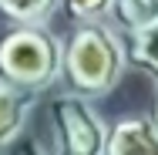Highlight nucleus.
Masks as SVG:
<instances>
[{"label": "nucleus", "instance_id": "0eeeda50", "mask_svg": "<svg viewBox=\"0 0 158 155\" xmlns=\"http://www.w3.org/2000/svg\"><path fill=\"white\" fill-rule=\"evenodd\" d=\"M61 10V0H0V17L7 24H47Z\"/></svg>", "mask_w": 158, "mask_h": 155}, {"label": "nucleus", "instance_id": "6e6552de", "mask_svg": "<svg viewBox=\"0 0 158 155\" xmlns=\"http://www.w3.org/2000/svg\"><path fill=\"white\" fill-rule=\"evenodd\" d=\"M61 10L71 24H81V20H108V10H111V0H61Z\"/></svg>", "mask_w": 158, "mask_h": 155}, {"label": "nucleus", "instance_id": "423d86ee", "mask_svg": "<svg viewBox=\"0 0 158 155\" xmlns=\"http://www.w3.org/2000/svg\"><path fill=\"white\" fill-rule=\"evenodd\" d=\"M108 24L118 34L148 31L158 24V0H111Z\"/></svg>", "mask_w": 158, "mask_h": 155}, {"label": "nucleus", "instance_id": "20e7f679", "mask_svg": "<svg viewBox=\"0 0 158 155\" xmlns=\"http://www.w3.org/2000/svg\"><path fill=\"white\" fill-rule=\"evenodd\" d=\"M104 155H158V125L152 115H121L108 125Z\"/></svg>", "mask_w": 158, "mask_h": 155}, {"label": "nucleus", "instance_id": "1a4fd4ad", "mask_svg": "<svg viewBox=\"0 0 158 155\" xmlns=\"http://www.w3.org/2000/svg\"><path fill=\"white\" fill-rule=\"evenodd\" d=\"M7 155H47L34 138H27V135H17L10 145H7Z\"/></svg>", "mask_w": 158, "mask_h": 155}, {"label": "nucleus", "instance_id": "f03ea898", "mask_svg": "<svg viewBox=\"0 0 158 155\" xmlns=\"http://www.w3.org/2000/svg\"><path fill=\"white\" fill-rule=\"evenodd\" d=\"M0 78L40 94L61 81V37L47 24H10L0 34Z\"/></svg>", "mask_w": 158, "mask_h": 155}, {"label": "nucleus", "instance_id": "f257e3e1", "mask_svg": "<svg viewBox=\"0 0 158 155\" xmlns=\"http://www.w3.org/2000/svg\"><path fill=\"white\" fill-rule=\"evenodd\" d=\"M125 64V41L108 20H81L61 41V81L81 98L114 91Z\"/></svg>", "mask_w": 158, "mask_h": 155}, {"label": "nucleus", "instance_id": "7ed1b4c3", "mask_svg": "<svg viewBox=\"0 0 158 155\" xmlns=\"http://www.w3.org/2000/svg\"><path fill=\"white\" fill-rule=\"evenodd\" d=\"M51 122L57 135V149L51 155H104L108 125L101 122L91 98L64 91L51 101Z\"/></svg>", "mask_w": 158, "mask_h": 155}, {"label": "nucleus", "instance_id": "39448f33", "mask_svg": "<svg viewBox=\"0 0 158 155\" xmlns=\"http://www.w3.org/2000/svg\"><path fill=\"white\" fill-rule=\"evenodd\" d=\"M34 98H37L34 91L17 88V84L0 78V152L17 135H24V128L31 122V111H34Z\"/></svg>", "mask_w": 158, "mask_h": 155}, {"label": "nucleus", "instance_id": "9d476101", "mask_svg": "<svg viewBox=\"0 0 158 155\" xmlns=\"http://www.w3.org/2000/svg\"><path fill=\"white\" fill-rule=\"evenodd\" d=\"M152 122L158 125V98H155V108H152Z\"/></svg>", "mask_w": 158, "mask_h": 155}]
</instances>
